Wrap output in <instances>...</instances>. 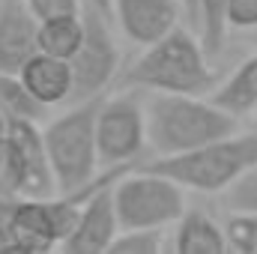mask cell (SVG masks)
<instances>
[{
    "label": "cell",
    "instance_id": "6da1fadb",
    "mask_svg": "<svg viewBox=\"0 0 257 254\" xmlns=\"http://www.w3.org/2000/svg\"><path fill=\"white\" fill-rule=\"evenodd\" d=\"M123 84L150 93L209 96L215 87V69L209 66L203 39L186 27H174L168 36L144 48V54L123 72Z\"/></svg>",
    "mask_w": 257,
    "mask_h": 254
},
{
    "label": "cell",
    "instance_id": "7a4b0ae2",
    "mask_svg": "<svg viewBox=\"0 0 257 254\" xmlns=\"http://www.w3.org/2000/svg\"><path fill=\"white\" fill-rule=\"evenodd\" d=\"M147 111V144L159 156L189 153L209 141L239 132V120L212 99L186 93H153Z\"/></svg>",
    "mask_w": 257,
    "mask_h": 254
},
{
    "label": "cell",
    "instance_id": "3957f363",
    "mask_svg": "<svg viewBox=\"0 0 257 254\" xmlns=\"http://www.w3.org/2000/svg\"><path fill=\"white\" fill-rule=\"evenodd\" d=\"M144 168L180 183L189 191L203 194H218L230 189L245 171L257 168V135H227L218 141H209L189 153H174V156H159L147 162Z\"/></svg>",
    "mask_w": 257,
    "mask_h": 254
},
{
    "label": "cell",
    "instance_id": "277c9868",
    "mask_svg": "<svg viewBox=\"0 0 257 254\" xmlns=\"http://www.w3.org/2000/svg\"><path fill=\"white\" fill-rule=\"evenodd\" d=\"M102 96L69 102L60 117L45 126V147L54 171L57 194L87 189L99 177V147H96V117Z\"/></svg>",
    "mask_w": 257,
    "mask_h": 254
},
{
    "label": "cell",
    "instance_id": "5b68a950",
    "mask_svg": "<svg viewBox=\"0 0 257 254\" xmlns=\"http://www.w3.org/2000/svg\"><path fill=\"white\" fill-rule=\"evenodd\" d=\"M114 206L120 230L171 227L186 212V189L141 165L135 171H126L114 183Z\"/></svg>",
    "mask_w": 257,
    "mask_h": 254
},
{
    "label": "cell",
    "instance_id": "8992f818",
    "mask_svg": "<svg viewBox=\"0 0 257 254\" xmlns=\"http://www.w3.org/2000/svg\"><path fill=\"white\" fill-rule=\"evenodd\" d=\"M72 66V99H93L108 93L111 81L120 72V45L114 33V18L99 12L96 6H84V39L75 57L69 60Z\"/></svg>",
    "mask_w": 257,
    "mask_h": 254
},
{
    "label": "cell",
    "instance_id": "52a82bcc",
    "mask_svg": "<svg viewBox=\"0 0 257 254\" xmlns=\"http://www.w3.org/2000/svg\"><path fill=\"white\" fill-rule=\"evenodd\" d=\"M96 147L105 168L135 165L147 147V111L135 96L105 93L96 117Z\"/></svg>",
    "mask_w": 257,
    "mask_h": 254
},
{
    "label": "cell",
    "instance_id": "ba28073f",
    "mask_svg": "<svg viewBox=\"0 0 257 254\" xmlns=\"http://www.w3.org/2000/svg\"><path fill=\"white\" fill-rule=\"evenodd\" d=\"M132 171V165H117L111 168V174L90 191L81 203L75 230L63 239V245L69 254H108L111 242L120 233V218H117V206H114V183Z\"/></svg>",
    "mask_w": 257,
    "mask_h": 254
},
{
    "label": "cell",
    "instance_id": "9c48e42d",
    "mask_svg": "<svg viewBox=\"0 0 257 254\" xmlns=\"http://www.w3.org/2000/svg\"><path fill=\"white\" fill-rule=\"evenodd\" d=\"M63 224L54 206V194L36 197L24 194L12 209V251L18 254H45L63 245Z\"/></svg>",
    "mask_w": 257,
    "mask_h": 254
},
{
    "label": "cell",
    "instance_id": "30bf717a",
    "mask_svg": "<svg viewBox=\"0 0 257 254\" xmlns=\"http://www.w3.org/2000/svg\"><path fill=\"white\" fill-rule=\"evenodd\" d=\"M180 0H114V24L128 42L147 48L180 27Z\"/></svg>",
    "mask_w": 257,
    "mask_h": 254
},
{
    "label": "cell",
    "instance_id": "8fae6325",
    "mask_svg": "<svg viewBox=\"0 0 257 254\" xmlns=\"http://www.w3.org/2000/svg\"><path fill=\"white\" fill-rule=\"evenodd\" d=\"M39 21L27 0H0V72H21L39 51Z\"/></svg>",
    "mask_w": 257,
    "mask_h": 254
},
{
    "label": "cell",
    "instance_id": "7c38bea8",
    "mask_svg": "<svg viewBox=\"0 0 257 254\" xmlns=\"http://www.w3.org/2000/svg\"><path fill=\"white\" fill-rule=\"evenodd\" d=\"M6 135L12 138V144L18 147V153L24 159L27 194H36V197L57 194L48 147H45V129L39 126V120H9V132Z\"/></svg>",
    "mask_w": 257,
    "mask_h": 254
},
{
    "label": "cell",
    "instance_id": "4fadbf2b",
    "mask_svg": "<svg viewBox=\"0 0 257 254\" xmlns=\"http://www.w3.org/2000/svg\"><path fill=\"white\" fill-rule=\"evenodd\" d=\"M18 75L27 84V90L36 96L39 105H45V108L69 105V99H72V66H69V60L36 51Z\"/></svg>",
    "mask_w": 257,
    "mask_h": 254
},
{
    "label": "cell",
    "instance_id": "5bb4252c",
    "mask_svg": "<svg viewBox=\"0 0 257 254\" xmlns=\"http://www.w3.org/2000/svg\"><path fill=\"white\" fill-rule=\"evenodd\" d=\"M171 248L177 254H224L227 236L224 227L206 212V209H189L177 218L174 224V242Z\"/></svg>",
    "mask_w": 257,
    "mask_h": 254
},
{
    "label": "cell",
    "instance_id": "9a60e30c",
    "mask_svg": "<svg viewBox=\"0 0 257 254\" xmlns=\"http://www.w3.org/2000/svg\"><path fill=\"white\" fill-rule=\"evenodd\" d=\"M209 99L221 111L233 114L236 120H242L245 114H254L257 111V54L242 60L221 84H215Z\"/></svg>",
    "mask_w": 257,
    "mask_h": 254
},
{
    "label": "cell",
    "instance_id": "2e32d148",
    "mask_svg": "<svg viewBox=\"0 0 257 254\" xmlns=\"http://www.w3.org/2000/svg\"><path fill=\"white\" fill-rule=\"evenodd\" d=\"M81 39H84V12H81V15H69V18L39 21L36 45H39L42 54L72 60L75 51L81 48Z\"/></svg>",
    "mask_w": 257,
    "mask_h": 254
},
{
    "label": "cell",
    "instance_id": "e0dca14e",
    "mask_svg": "<svg viewBox=\"0 0 257 254\" xmlns=\"http://www.w3.org/2000/svg\"><path fill=\"white\" fill-rule=\"evenodd\" d=\"M0 111L9 120H39V123L48 114V108L36 102V96L27 90L18 72H0Z\"/></svg>",
    "mask_w": 257,
    "mask_h": 254
},
{
    "label": "cell",
    "instance_id": "ac0fdd59",
    "mask_svg": "<svg viewBox=\"0 0 257 254\" xmlns=\"http://www.w3.org/2000/svg\"><path fill=\"white\" fill-rule=\"evenodd\" d=\"M27 194V168L9 135L0 138V197H24Z\"/></svg>",
    "mask_w": 257,
    "mask_h": 254
},
{
    "label": "cell",
    "instance_id": "d6986e66",
    "mask_svg": "<svg viewBox=\"0 0 257 254\" xmlns=\"http://www.w3.org/2000/svg\"><path fill=\"white\" fill-rule=\"evenodd\" d=\"M224 9H227V0H200V24H197V33H200L203 48L209 51V57L221 54L224 39H227Z\"/></svg>",
    "mask_w": 257,
    "mask_h": 254
},
{
    "label": "cell",
    "instance_id": "ffe728a7",
    "mask_svg": "<svg viewBox=\"0 0 257 254\" xmlns=\"http://www.w3.org/2000/svg\"><path fill=\"white\" fill-rule=\"evenodd\" d=\"M165 248V227H128L117 233L108 254H162Z\"/></svg>",
    "mask_w": 257,
    "mask_h": 254
},
{
    "label": "cell",
    "instance_id": "44dd1931",
    "mask_svg": "<svg viewBox=\"0 0 257 254\" xmlns=\"http://www.w3.org/2000/svg\"><path fill=\"white\" fill-rule=\"evenodd\" d=\"M227 248L236 254H257V212H236L230 209V218L224 221Z\"/></svg>",
    "mask_w": 257,
    "mask_h": 254
},
{
    "label": "cell",
    "instance_id": "7402d4cb",
    "mask_svg": "<svg viewBox=\"0 0 257 254\" xmlns=\"http://www.w3.org/2000/svg\"><path fill=\"white\" fill-rule=\"evenodd\" d=\"M224 203L236 212H257V168L245 171L230 189H224Z\"/></svg>",
    "mask_w": 257,
    "mask_h": 254
},
{
    "label": "cell",
    "instance_id": "603a6c76",
    "mask_svg": "<svg viewBox=\"0 0 257 254\" xmlns=\"http://www.w3.org/2000/svg\"><path fill=\"white\" fill-rule=\"evenodd\" d=\"M30 12L36 21H51V18H69L84 12V0H27Z\"/></svg>",
    "mask_w": 257,
    "mask_h": 254
},
{
    "label": "cell",
    "instance_id": "cb8c5ba5",
    "mask_svg": "<svg viewBox=\"0 0 257 254\" xmlns=\"http://www.w3.org/2000/svg\"><path fill=\"white\" fill-rule=\"evenodd\" d=\"M227 30H257V0H227Z\"/></svg>",
    "mask_w": 257,
    "mask_h": 254
},
{
    "label": "cell",
    "instance_id": "d4e9b609",
    "mask_svg": "<svg viewBox=\"0 0 257 254\" xmlns=\"http://www.w3.org/2000/svg\"><path fill=\"white\" fill-rule=\"evenodd\" d=\"M18 197H0V254L12 251V209Z\"/></svg>",
    "mask_w": 257,
    "mask_h": 254
},
{
    "label": "cell",
    "instance_id": "484cf974",
    "mask_svg": "<svg viewBox=\"0 0 257 254\" xmlns=\"http://www.w3.org/2000/svg\"><path fill=\"white\" fill-rule=\"evenodd\" d=\"M180 3H183V12L189 15V21L197 27L200 24V0H180Z\"/></svg>",
    "mask_w": 257,
    "mask_h": 254
},
{
    "label": "cell",
    "instance_id": "4316f807",
    "mask_svg": "<svg viewBox=\"0 0 257 254\" xmlns=\"http://www.w3.org/2000/svg\"><path fill=\"white\" fill-rule=\"evenodd\" d=\"M84 6H96L99 12H105V15L114 18V0H84Z\"/></svg>",
    "mask_w": 257,
    "mask_h": 254
},
{
    "label": "cell",
    "instance_id": "83f0119b",
    "mask_svg": "<svg viewBox=\"0 0 257 254\" xmlns=\"http://www.w3.org/2000/svg\"><path fill=\"white\" fill-rule=\"evenodd\" d=\"M6 132H9V117H6V114L0 111V138H3Z\"/></svg>",
    "mask_w": 257,
    "mask_h": 254
}]
</instances>
